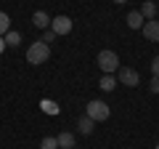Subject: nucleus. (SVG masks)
Here are the masks:
<instances>
[{
  "label": "nucleus",
  "mask_w": 159,
  "mask_h": 149,
  "mask_svg": "<svg viewBox=\"0 0 159 149\" xmlns=\"http://www.w3.org/2000/svg\"><path fill=\"white\" fill-rule=\"evenodd\" d=\"M48 59H51V48H48V43H43V40H37V43H32V46L27 48V61L29 64H45Z\"/></svg>",
  "instance_id": "obj_1"
},
{
  "label": "nucleus",
  "mask_w": 159,
  "mask_h": 149,
  "mask_svg": "<svg viewBox=\"0 0 159 149\" xmlns=\"http://www.w3.org/2000/svg\"><path fill=\"white\" fill-rule=\"evenodd\" d=\"M85 115L90 117L93 123H103V120H109V104L96 99V101H90V104L85 107Z\"/></svg>",
  "instance_id": "obj_2"
},
{
  "label": "nucleus",
  "mask_w": 159,
  "mask_h": 149,
  "mask_svg": "<svg viewBox=\"0 0 159 149\" xmlns=\"http://www.w3.org/2000/svg\"><path fill=\"white\" fill-rule=\"evenodd\" d=\"M98 67H101L103 74H114V72L119 69L117 53H114V51H101V53H98Z\"/></svg>",
  "instance_id": "obj_3"
},
{
  "label": "nucleus",
  "mask_w": 159,
  "mask_h": 149,
  "mask_svg": "<svg viewBox=\"0 0 159 149\" xmlns=\"http://www.w3.org/2000/svg\"><path fill=\"white\" fill-rule=\"evenodd\" d=\"M117 83H122V85H127V88H135L138 83H141V77H138L135 69H130V67H119V69H117Z\"/></svg>",
  "instance_id": "obj_4"
},
{
  "label": "nucleus",
  "mask_w": 159,
  "mask_h": 149,
  "mask_svg": "<svg viewBox=\"0 0 159 149\" xmlns=\"http://www.w3.org/2000/svg\"><path fill=\"white\" fill-rule=\"evenodd\" d=\"M51 29L56 32V37H58V35H69V32H72V19H69V16H56L51 22Z\"/></svg>",
  "instance_id": "obj_5"
},
{
  "label": "nucleus",
  "mask_w": 159,
  "mask_h": 149,
  "mask_svg": "<svg viewBox=\"0 0 159 149\" xmlns=\"http://www.w3.org/2000/svg\"><path fill=\"white\" fill-rule=\"evenodd\" d=\"M143 37L148 43H159V22L151 19V22H143Z\"/></svg>",
  "instance_id": "obj_6"
},
{
  "label": "nucleus",
  "mask_w": 159,
  "mask_h": 149,
  "mask_svg": "<svg viewBox=\"0 0 159 149\" xmlns=\"http://www.w3.org/2000/svg\"><path fill=\"white\" fill-rule=\"evenodd\" d=\"M51 22H53V19L48 16L45 11H34V16H32V24L37 29H48V27H51Z\"/></svg>",
  "instance_id": "obj_7"
},
{
  "label": "nucleus",
  "mask_w": 159,
  "mask_h": 149,
  "mask_svg": "<svg viewBox=\"0 0 159 149\" xmlns=\"http://www.w3.org/2000/svg\"><path fill=\"white\" fill-rule=\"evenodd\" d=\"M127 27H130V29H143V16H141V11H130V13H127Z\"/></svg>",
  "instance_id": "obj_8"
},
{
  "label": "nucleus",
  "mask_w": 159,
  "mask_h": 149,
  "mask_svg": "<svg viewBox=\"0 0 159 149\" xmlns=\"http://www.w3.org/2000/svg\"><path fill=\"white\" fill-rule=\"evenodd\" d=\"M93 125H96V123H93L88 115L77 120V128H80V133H82V136H90V133H93Z\"/></svg>",
  "instance_id": "obj_9"
},
{
  "label": "nucleus",
  "mask_w": 159,
  "mask_h": 149,
  "mask_svg": "<svg viewBox=\"0 0 159 149\" xmlns=\"http://www.w3.org/2000/svg\"><path fill=\"white\" fill-rule=\"evenodd\" d=\"M141 16H143V19H148V22H151V19H157V3L146 0V3L141 6Z\"/></svg>",
  "instance_id": "obj_10"
},
{
  "label": "nucleus",
  "mask_w": 159,
  "mask_h": 149,
  "mask_svg": "<svg viewBox=\"0 0 159 149\" xmlns=\"http://www.w3.org/2000/svg\"><path fill=\"white\" fill-rule=\"evenodd\" d=\"M58 149H74V133H58Z\"/></svg>",
  "instance_id": "obj_11"
},
{
  "label": "nucleus",
  "mask_w": 159,
  "mask_h": 149,
  "mask_svg": "<svg viewBox=\"0 0 159 149\" xmlns=\"http://www.w3.org/2000/svg\"><path fill=\"white\" fill-rule=\"evenodd\" d=\"M98 85H101V91L111 93L114 88H117V77H114V74H103V77H101V83H98Z\"/></svg>",
  "instance_id": "obj_12"
},
{
  "label": "nucleus",
  "mask_w": 159,
  "mask_h": 149,
  "mask_svg": "<svg viewBox=\"0 0 159 149\" xmlns=\"http://www.w3.org/2000/svg\"><path fill=\"white\" fill-rule=\"evenodd\" d=\"M3 40H6V48H8V46H11V48H16L19 43H21V35H19V32H13V29H8V32L3 35Z\"/></svg>",
  "instance_id": "obj_13"
},
{
  "label": "nucleus",
  "mask_w": 159,
  "mask_h": 149,
  "mask_svg": "<svg viewBox=\"0 0 159 149\" xmlns=\"http://www.w3.org/2000/svg\"><path fill=\"white\" fill-rule=\"evenodd\" d=\"M40 149H58V138L56 136H45L40 141Z\"/></svg>",
  "instance_id": "obj_14"
},
{
  "label": "nucleus",
  "mask_w": 159,
  "mask_h": 149,
  "mask_svg": "<svg viewBox=\"0 0 159 149\" xmlns=\"http://www.w3.org/2000/svg\"><path fill=\"white\" fill-rule=\"evenodd\" d=\"M8 29H11V19H8V13H3V11H0V37H3V35H6Z\"/></svg>",
  "instance_id": "obj_15"
},
{
  "label": "nucleus",
  "mask_w": 159,
  "mask_h": 149,
  "mask_svg": "<svg viewBox=\"0 0 159 149\" xmlns=\"http://www.w3.org/2000/svg\"><path fill=\"white\" fill-rule=\"evenodd\" d=\"M56 40V32L53 29H45V35H43V43H53Z\"/></svg>",
  "instance_id": "obj_16"
},
{
  "label": "nucleus",
  "mask_w": 159,
  "mask_h": 149,
  "mask_svg": "<svg viewBox=\"0 0 159 149\" xmlns=\"http://www.w3.org/2000/svg\"><path fill=\"white\" fill-rule=\"evenodd\" d=\"M148 88H151V93H159V77H151V83H148Z\"/></svg>",
  "instance_id": "obj_17"
},
{
  "label": "nucleus",
  "mask_w": 159,
  "mask_h": 149,
  "mask_svg": "<svg viewBox=\"0 0 159 149\" xmlns=\"http://www.w3.org/2000/svg\"><path fill=\"white\" fill-rule=\"evenodd\" d=\"M151 72H154V77H159V56H154V61H151Z\"/></svg>",
  "instance_id": "obj_18"
},
{
  "label": "nucleus",
  "mask_w": 159,
  "mask_h": 149,
  "mask_svg": "<svg viewBox=\"0 0 159 149\" xmlns=\"http://www.w3.org/2000/svg\"><path fill=\"white\" fill-rule=\"evenodd\" d=\"M43 107H45V112H56V104H51V101H45Z\"/></svg>",
  "instance_id": "obj_19"
},
{
  "label": "nucleus",
  "mask_w": 159,
  "mask_h": 149,
  "mask_svg": "<svg viewBox=\"0 0 159 149\" xmlns=\"http://www.w3.org/2000/svg\"><path fill=\"white\" fill-rule=\"evenodd\" d=\"M6 51V40H3V37H0V53Z\"/></svg>",
  "instance_id": "obj_20"
},
{
  "label": "nucleus",
  "mask_w": 159,
  "mask_h": 149,
  "mask_svg": "<svg viewBox=\"0 0 159 149\" xmlns=\"http://www.w3.org/2000/svg\"><path fill=\"white\" fill-rule=\"evenodd\" d=\"M114 3H127V0H114Z\"/></svg>",
  "instance_id": "obj_21"
},
{
  "label": "nucleus",
  "mask_w": 159,
  "mask_h": 149,
  "mask_svg": "<svg viewBox=\"0 0 159 149\" xmlns=\"http://www.w3.org/2000/svg\"><path fill=\"white\" fill-rule=\"evenodd\" d=\"M157 149H159V144H157Z\"/></svg>",
  "instance_id": "obj_22"
}]
</instances>
